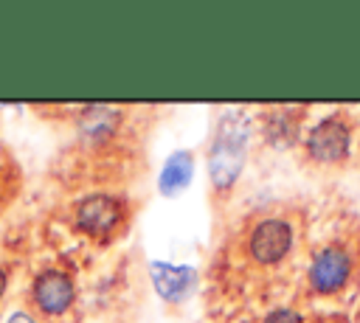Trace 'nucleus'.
<instances>
[{
    "mask_svg": "<svg viewBox=\"0 0 360 323\" xmlns=\"http://www.w3.org/2000/svg\"><path fill=\"white\" fill-rule=\"evenodd\" d=\"M304 219L295 208L253 211L222 247V272L239 286H270L281 281L301 253Z\"/></svg>",
    "mask_w": 360,
    "mask_h": 323,
    "instance_id": "f257e3e1",
    "label": "nucleus"
},
{
    "mask_svg": "<svg viewBox=\"0 0 360 323\" xmlns=\"http://www.w3.org/2000/svg\"><path fill=\"white\" fill-rule=\"evenodd\" d=\"M6 289H8V272H6V267L0 264V301H3V295H6Z\"/></svg>",
    "mask_w": 360,
    "mask_h": 323,
    "instance_id": "f8f14e48",
    "label": "nucleus"
},
{
    "mask_svg": "<svg viewBox=\"0 0 360 323\" xmlns=\"http://www.w3.org/2000/svg\"><path fill=\"white\" fill-rule=\"evenodd\" d=\"M8 323H37V317L31 312H17V315H11Z\"/></svg>",
    "mask_w": 360,
    "mask_h": 323,
    "instance_id": "9b49d317",
    "label": "nucleus"
},
{
    "mask_svg": "<svg viewBox=\"0 0 360 323\" xmlns=\"http://www.w3.org/2000/svg\"><path fill=\"white\" fill-rule=\"evenodd\" d=\"M191 272L172 267V264H155V286L166 301H180L188 289Z\"/></svg>",
    "mask_w": 360,
    "mask_h": 323,
    "instance_id": "1a4fd4ad",
    "label": "nucleus"
},
{
    "mask_svg": "<svg viewBox=\"0 0 360 323\" xmlns=\"http://www.w3.org/2000/svg\"><path fill=\"white\" fill-rule=\"evenodd\" d=\"M262 323H307V317L298 309H292V306H273L262 317Z\"/></svg>",
    "mask_w": 360,
    "mask_h": 323,
    "instance_id": "9d476101",
    "label": "nucleus"
},
{
    "mask_svg": "<svg viewBox=\"0 0 360 323\" xmlns=\"http://www.w3.org/2000/svg\"><path fill=\"white\" fill-rule=\"evenodd\" d=\"M360 278V242L357 236H332L312 250L304 270V292L309 298L346 295Z\"/></svg>",
    "mask_w": 360,
    "mask_h": 323,
    "instance_id": "f03ea898",
    "label": "nucleus"
},
{
    "mask_svg": "<svg viewBox=\"0 0 360 323\" xmlns=\"http://www.w3.org/2000/svg\"><path fill=\"white\" fill-rule=\"evenodd\" d=\"M329 323H343V320H338V317H335V320H329Z\"/></svg>",
    "mask_w": 360,
    "mask_h": 323,
    "instance_id": "ddd939ff",
    "label": "nucleus"
},
{
    "mask_svg": "<svg viewBox=\"0 0 360 323\" xmlns=\"http://www.w3.org/2000/svg\"><path fill=\"white\" fill-rule=\"evenodd\" d=\"M191 171H194L191 152H174V154L166 160L163 171H160V191L169 194V197L180 194V191L188 185V180H191Z\"/></svg>",
    "mask_w": 360,
    "mask_h": 323,
    "instance_id": "0eeeda50",
    "label": "nucleus"
},
{
    "mask_svg": "<svg viewBox=\"0 0 360 323\" xmlns=\"http://www.w3.org/2000/svg\"><path fill=\"white\" fill-rule=\"evenodd\" d=\"M129 219H132L129 202L112 191H90L79 197L68 211L70 228L96 244H110L118 236H124Z\"/></svg>",
    "mask_w": 360,
    "mask_h": 323,
    "instance_id": "7ed1b4c3",
    "label": "nucleus"
},
{
    "mask_svg": "<svg viewBox=\"0 0 360 323\" xmlns=\"http://www.w3.org/2000/svg\"><path fill=\"white\" fill-rule=\"evenodd\" d=\"M22 188V171L17 157L11 154V149L6 143H0V213L17 199Z\"/></svg>",
    "mask_w": 360,
    "mask_h": 323,
    "instance_id": "6e6552de",
    "label": "nucleus"
},
{
    "mask_svg": "<svg viewBox=\"0 0 360 323\" xmlns=\"http://www.w3.org/2000/svg\"><path fill=\"white\" fill-rule=\"evenodd\" d=\"M25 301L37 323H73L79 301L76 281L65 267H42L39 272H34Z\"/></svg>",
    "mask_w": 360,
    "mask_h": 323,
    "instance_id": "20e7f679",
    "label": "nucleus"
},
{
    "mask_svg": "<svg viewBox=\"0 0 360 323\" xmlns=\"http://www.w3.org/2000/svg\"><path fill=\"white\" fill-rule=\"evenodd\" d=\"M354 146V121L346 112H329L304 135V154L321 169L343 166L352 157Z\"/></svg>",
    "mask_w": 360,
    "mask_h": 323,
    "instance_id": "423d86ee",
    "label": "nucleus"
},
{
    "mask_svg": "<svg viewBox=\"0 0 360 323\" xmlns=\"http://www.w3.org/2000/svg\"><path fill=\"white\" fill-rule=\"evenodd\" d=\"M245 146H248V121L242 115H225L219 121V129L214 135L211 154H208L211 191L217 197H225L236 183L245 163Z\"/></svg>",
    "mask_w": 360,
    "mask_h": 323,
    "instance_id": "39448f33",
    "label": "nucleus"
}]
</instances>
